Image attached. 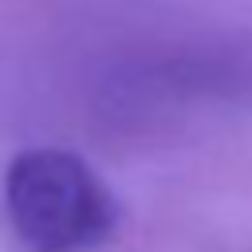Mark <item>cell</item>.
Instances as JSON below:
<instances>
[{
    "label": "cell",
    "instance_id": "obj_1",
    "mask_svg": "<svg viewBox=\"0 0 252 252\" xmlns=\"http://www.w3.org/2000/svg\"><path fill=\"white\" fill-rule=\"evenodd\" d=\"M4 209L28 252H87L114 232L118 209L102 177L71 150L35 146L4 173Z\"/></svg>",
    "mask_w": 252,
    "mask_h": 252
}]
</instances>
